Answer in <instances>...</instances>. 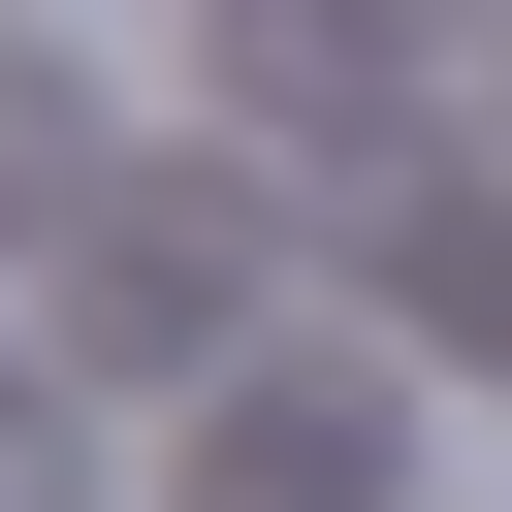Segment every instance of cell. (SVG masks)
<instances>
[{
    "mask_svg": "<svg viewBox=\"0 0 512 512\" xmlns=\"http://www.w3.org/2000/svg\"><path fill=\"white\" fill-rule=\"evenodd\" d=\"M256 320V192L192 160V192H96V288H64V352H224Z\"/></svg>",
    "mask_w": 512,
    "mask_h": 512,
    "instance_id": "6da1fadb",
    "label": "cell"
},
{
    "mask_svg": "<svg viewBox=\"0 0 512 512\" xmlns=\"http://www.w3.org/2000/svg\"><path fill=\"white\" fill-rule=\"evenodd\" d=\"M352 480H384L352 416H224V512H352Z\"/></svg>",
    "mask_w": 512,
    "mask_h": 512,
    "instance_id": "7a4b0ae2",
    "label": "cell"
},
{
    "mask_svg": "<svg viewBox=\"0 0 512 512\" xmlns=\"http://www.w3.org/2000/svg\"><path fill=\"white\" fill-rule=\"evenodd\" d=\"M0 512H64V416H32V384H0Z\"/></svg>",
    "mask_w": 512,
    "mask_h": 512,
    "instance_id": "3957f363",
    "label": "cell"
}]
</instances>
